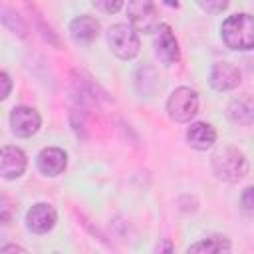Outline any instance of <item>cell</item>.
<instances>
[{
    "instance_id": "obj_10",
    "label": "cell",
    "mask_w": 254,
    "mask_h": 254,
    "mask_svg": "<svg viewBox=\"0 0 254 254\" xmlns=\"http://www.w3.org/2000/svg\"><path fill=\"white\" fill-rule=\"evenodd\" d=\"M240 83V71L236 65L228 64V62H218L212 65L210 69V85L216 91H228L238 87Z\"/></svg>"
},
{
    "instance_id": "obj_17",
    "label": "cell",
    "mask_w": 254,
    "mask_h": 254,
    "mask_svg": "<svg viewBox=\"0 0 254 254\" xmlns=\"http://www.w3.org/2000/svg\"><path fill=\"white\" fill-rule=\"evenodd\" d=\"M196 2H198V6L202 10H206L210 14H220V12H224L228 8L230 0H196Z\"/></svg>"
},
{
    "instance_id": "obj_18",
    "label": "cell",
    "mask_w": 254,
    "mask_h": 254,
    "mask_svg": "<svg viewBox=\"0 0 254 254\" xmlns=\"http://www.w3.org/2000/svg\"><path fill=\"white\" fill-rule=\"evenodd\" d=\"M91 2H93V6L97 10H101L105 14H115L123 6V0H91Z\"/></svg>"
},
{
    "instance_id": "obj_19",
    "label": "cell",
    "mask_w": 254,
    "mask_h": 254,
    "mask_svg": "<svg viewBox=\"0 0 254 254\" xmlns=\"http://www.w3.org/2000/svg\"><path fill=\"white\" fill-rule=\"evenodd\" d=\"M10 91H12V79L8 73L0 71V101L6 99L10 95Z\"/></svg>"
},
{
    "instance_id": "obj_12",
    "label": "cell",
    "mask_w": 254,
    "mask_h": 254,
    "mask_svg": "<svg viewBox=\"0 0 254 254\" xmlns=\"http://www.w3.org/2000/svg\"><path fill=\"white\" fill-rule=\"evenodd\" d=\"M69 34L75 42L79 44H89L99 36V22L93 16H77L75 20H71L69 24Z\"/></svg>"
},
{
    "instance_id": "obj_14",
    "label": "cell",
    "mask_w": 254,
    "mask_h": 254,
    "mask_svg": "<svg viewBox=\"0 0 254 254\" xmlns=\"http://www.w3.org/2000/svg\"><path fill=\"white\" fill-rule=\"evenodd\" d=\"M228 115L234 123H240V125H250L254 121V101L248 93L236 97L230 101L228 105Z\"/></svg>"
},
{
    "instance_id": "obj_20",
    "label": "cell",
    "mask_w": 254,
    "mask_h": 254,
    "mask_svg": "<svg viewBox=\"0 0 254 254\" xmlns=\"http://www.w3.org/2000/svg\"><path fill=\"white\" fill-rule=\"evenodd\" d=\"M242 206H244L246 212H252V206H254V189L252 187H248L244 190V194H242Z\"/></svg>"
},
{
    "instance_id": "obj_1",
    "label": "cell",
    "mask_w": 254,
    "mask_h": 254,
    "mask_svg": "<svg viewBox=\"0 0 254 254\" xmlns=\"http://www.w3.org/2000/svg\"><path fill=\"white\" fill-rule=\"evenodd\" d=\"M222 40L232 50H252L254 46V20L250 14H234L222 22Z\"/></svg>"
},
{
    "instance_id": "obj_9",
    "label": "cell",
    "mask_w": 254,
    "mask_h": 254,
    "mask_svg": "<svg viewBox=\"0 0 254 254\" xmlns=\"http://www.w3.org/2000/svg\"><path fill=\"white\" fill-rule=\"evenodd\" d=\"M56 218H58L56 208H54L52 204H48V202H38V204H34V206L28 210V214H26L28 228H30L32 232H36V234H44V232L52 230L54 224H56Z\"/></svg>"
},
{
    "instance_id": "obj_5",
    "label": "cell",
    "mask_w": 254,
    "mask_h": 254,
    "mask_svg": "<svg viewBox=\"0 0 254 254\" xmlns=\"http://www.w3.org/2000/svg\"><path fill=\"white\" fill-rule=\"evenodd\" d=\"M127 16L135 32L151 34L159 28V12L151 0H131L127 6Z\"/></svg>"
},
{
    "instance_id": "obj_3",
    "label": "cell",
    "mask_w": 254,
    "mask_h": 254,
    "mask_svg": "<svg viewBox=\"0 0 254 254\" xmlns=\"http://www.w3.org/2000/svg\"><path fill=\"white\" fill-rule=\"evenodd\" d=\"M107 42H109L111 52L121 60L135 58L141 48L137 32L127 24H113L107 32Z\"/></svg>"
},
{
    "instance_id": "obj_22",
    "label": "cell",
    "mask_w": 254,
    "mask_h": 254,
    "mask_svg": "<svg viewBox=\"0 0 254 254\" xmlns=\"http://www.w3.org/2000/svg\"><path fill=\"white\" fill-rule=\"evenodd\" d=\"M163 250L171 252V250H173V244H171V242H163V244H157V252H163Z\"/></svg>"
},
{
    "instance_id": "obj_7",
    "label": "cell",
    "mask_w": 254,
    "mask_h": 254,
    "mask_svg": "<svg viewBox=\"0 0 254 254\" xmlns=\"http://www.w3.org/2000/svg\"><path fill=\"white\" fill-rule=\"evenodd\" d=\"M157 38H155V52L159 56V60L165 65H173L181 60V50H179V42L175 38V32L171 30V26L167 24H159V28L155 30Z\"/></svg>"
},
{
    "instance_id": "obj_11",
    "label": "cell",
    "mask_w": 254,
    "mask_h": 254,
    "mask_svg": "<svg viewBox=\"0 0 254 254\" xmlns=\"http://www.w3.org/2000/svg\"><path fill=\"white\" fill-rule=\"evenodd\" d=\"M36 163H38V169H40L44 175H48V177H58V175H62V173L65 171L67 157H65V153H64L62 149H58V147H46V149H42V151L38 153Z\"/></svg>"
},
{
    "instance_id": "obj_8",
    "label": "cell",
    "mask_w": 254,
    "mask_h": 254,
    "mask_svg": "<svg viewBox=\"0 0 254 254\" xmlns=\"http://www.w3.org/2000/svg\"><path fill=\"white\" fill-rule=\"evenodd\" d=\"M26 155L18 147H2L0 149V177L2 179H18L26 171Z\"/></svg>"
},
{
    "instance_id": "obj_2",
    "label": "cell",
    "mask_w": 254,
    "mask_h": 254,
    "mask_svg": "<svg viewBox=\"0 0 254 254\" xmlns=\"http://www.w3.org/2000/svg\"><path fill=\"white\" fill-rule=\"evenodd\" d=\"M212 169L214 175L220 181L226 183H238L248 173V161L246 155L234 147H224L212 157Z\"/></svg>"
},
{
    "instance_id": "obj_13",
    "label": "cell",
    "mask_w": 254,
    "mask_h": 254,
    "mask_svg": "<svg viewBox=\"0 0 254 254\" xmlns=\"http://www.w3.org/2000/svg\"><path fill=\"white\" fill-rule=\"evenodd\" d=\"M187 141H189V145H190L192 149H196V151H206V149H210V147L214 145V141H216V131H214V127H212L210 123L198 121V123H192V125L189 127V131H187Z\"/></svg>"
},
{
    "instance_id": "obj_6",
    "label": "cell",
    "mask_w": 254,
    "mask_h": 254,
    "mask_svg": "<svg viewBox=\"0 0 254 254\" xmlns=\"http://www.w3.org/2000/svg\"><path fill=\"white\" fill-rule=\"evenodd\" d=\"M40 125H42V119H40V113L34 107L18 105L10 113V127H12V133L18 135V137H32V135H36Z\"/></svg>"
},
{
    "instance_id": "obj_15",
    "label": "cell",
    "mask_w": 254,
    "mask_h": 254,
    "mask_svg": "<svg viewBox=\"0 0 254 254\" xmlns=\"http://www.w3.org/2000/svg\"><path fill=\"white\" fill-rule=\"evenodd\" d=\"M232 246L224 236H210L204 238L200 242H194L189 246V252H202V254H220V252H228Z\"/></svg>"
},
{
    "instance_id": "obj_23",
    "label": "cell",
    "mask_w": 254,
    "mask_h": 254,
    "mask_svg": "<svg viewBox=\"0 0 254 254\" xmlns=\"http://www.w3.org/2000/svg\"><path fill=\"white\" fill-rule=\"evenodd\" d=\"M165 2H167V4H169V6H177V4H179V2H177V0H165Z\"/></svg>"
},
{
    "instance_id": "obj_21",
    "label": "cell",
    "mask_w": 254,
    "mask_h": 254,
    "mask_svg": "<svg viewBox=\"0 0 254 254\" xmlns=\"http://www.w3.org/2000/svg\"><path fill=\"white\" fill-rule=\"evenodd\" d=\"M0 252H26V248L16 246V244H8V246H2Z\"/></svg>"
},
{
    "instance_id": "obj_4",
    "label": "cell",
    "mask_w": 254,
    "mask_h": 254,
    "mask_svg": "<svg viewBox=\"0 0 254 254\" xmlns=\"http://www.w3.org/2000/svg\"><path fill=\"white\" fill-rule=\"evenodd\" d=\"M169 117L177 123H189L198 111V95L190 87H177L167 101Z\"/></svg>"
},
{
    "instance_id": "obj_16",
    "label": "cell",
    "mask_w": 254,
    "mask_h": 254,
    "mask_svg": "<svg viewBox=\"0 0 254 254\" xmlns=\"http://www.w3.org/2000/svg\"><path fill=\"white\" fill-rule=\"evenodd\" d=\"M16 214V204L10 196H0V224H10Z\"/></svg>"
}]
</instances>
